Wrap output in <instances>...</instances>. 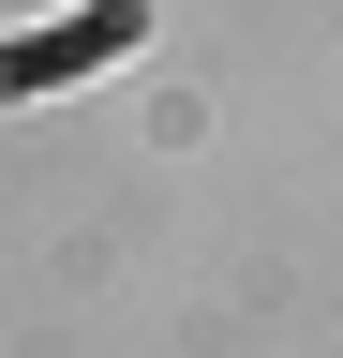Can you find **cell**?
Wrapping results in <instances>:
<instances>
[{"label": "cell", "instance_id": "1", "mask_svg": "<svg viewBox=\"0 0 343 358\" xmlns=\"http://www.w3.org/2000/svg\"><path fill=\"white\" fill-rule=\"evenodd\" d=\"M149 30V0H90V15H75V30H45V45H0V105H30V90H75V75H90V60H119V45H135Z\"/></svg>", "mask_w": 343, "mask_h": 358}]
</instances>
